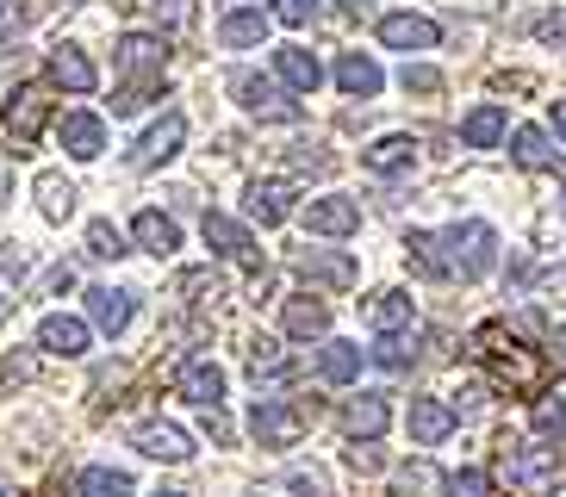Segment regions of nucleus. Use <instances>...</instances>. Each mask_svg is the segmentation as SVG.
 Here are the masks:
<instances>
[{
    "label": "nucleus",
    "mask_w": 566,
    "mask_h": 497,
    "mask_svg": "<svg viewBox=\"0 0 566 497\" xmlns=\"http://www.w3.org/2000/svg\"><path fill=\"white\" fill-rule=\"evenodd\" d=\"M473 361L485 367V380L511 398L548 392V355L530 348L523 336H511L504 324H480V330H473Z\"/></svg>",
    "instance_id": "f257e3e1"
},
{
    "label": "nucleus",
    "mask_w": 566,
    "mask_h": 497,
    "mask_svg": "<svg viewBox=\"0 0 566 497\" xmlns=\"http://www.w3.org/2000/svg\"><path fill=\"white\" fill-rule=\"evenodd\" d=\"M118 68H125V82H118V94H113V118L144 113V106L163 94L168 44L156 32H125V38H118Z\"/></svg>",
    "instance_id": "f03ea898"
},
{
    "label": "nucleus",
    "mask_w": 566,
    "mask_h": 497,
    "mask_svg": "<svg viewBox=\"0 0 566 497\" xmlns=\"http://www.w3.org/2000/svg\"><path fill=\"white\" fill-rule=\"evenodd\" d=\"M436 243L449 248V255H442V267H449V281L461 274V281L473 286V281H485V274L499 267V231H492L485 218H467V224H449V231L436 236Z\"/></svg>",
    "instance_id": "7ed1b4c3"
},
{
    "label": "nucleus",
    "mask_w": 566,
    "mask_h": 497,
    "mask_svg": "<svg viewBox=\"0 0 566 497\" xmlns=\"http://www.w3.org/2000/svg\"><path fill=\"white\" fill-rule=\"evenodd\" d=\"M56 99L44 82H19L13 94H7V113H0V125H7V137H13V156H25V149H38V137H44V125H51Z\"/></svg>",
    "instance_id": "20e7f679"
},
{
    "label": "nucleus",
    "mask_w": 566,
    "mask_h": 497,
    "mask_svg": "<svg viewBox=\"0 0 566 497\" xmlns=\"http://www.w3.org/2000/svg\"><path fill=\"white\" fill-rule=\"evenodd\" d=\"M317 416V404H293V398H255L250 411V435L262 447H293L305 435V423Z\"/></svg>",
    "instance_id": "39448f33"
},
{
    "label": "nucleus",
    "mask_w": 566,
    "mask_h": 497,
    "mask_svg": "<svg viewBox=\"0 0 566 497\" xmlns=\"http://www.w3.org/2000/svg\"><path fill=\"white\" fill-rule=\"evenodd\" d=\"M231 94H237V106H243V113L274 118V125H300V118H305L300 99H286V87L268 82V75H255V68H237V75H231Z\"/></svg>",
    "instance_id": "423d86ee"
},
{
    "label": "nucleus",
    "mask_w": 566,
    "mask_h": 497,
    "mask_svg": "<svg viewBox=\"0 0 566 497\" xmlns=\"http://www.w3.org/2000/svg\"><path fill=\"white\" fill-rule=\"evenodd\" d=\"M504 473H511L516 491H560L566 461H560V447L530 442V447H516V454H504Z\"/></svg>",
    "instance_id": "0eeeda50"
},
{
    "label": "nucleus",
    "mask_w": 566,
    "mask_h": 497,
    "mask_svg": "<svg viewBox=\"0 0 566 497\" xmlns=\"http://www.w3.org/2000/svg\"><path fill=\"white\" fill-rule=\"evenodd\" d=\"M206 248H212V255H224V262H237V267H250V274H262V243H255L250 231H243V224H237V218H224V212H206Z\"/></svg>",
    "instance_id": "6e6552de"
},
{
    "label": "nucleus",
    "mask_w": 566,
    "mask_h": 497,
    "mask_svg": "<svg viewBox=\"0 0 566 497\" xmlns=\"http://www.w3.org/2000/svg\"><path fill=\"white\" fill-rule=\"evenodd\" d=\"M181 144H187V118H181V113H163V118L150 125V131L137 137L132 168H137V175H150V168L175 162V156H181Z\"/></svg>",
    "instance_id": "1a4fd4ad"
},
{
    "label": "nucleus",
    "mask_w": 566,
    "mask_h": 497,
    "mask_svg": "<svg viewBox=\"0 0 566 497\" xmlns=\"http://www.w3.org/2000/svg\"><path fill=\"white\" fill-rule=\"evenodd\" d=\"M454 404H442V398H411V411H405V430H411L417 447H442L454 435Z\"/></svg>",
    "instance_id": "9d476101"
},
{
    "label": "nucleus",
    "mask_w": 566,
    "mask_h": 497,
    "mask_svg": "<svg viewBox=\"0 0 566 497\" xmlns=\"http://www.w3.org/2000/svg\"><path fill=\"white\" fill-rule=\"evenodd\" d=\"M305 231H312V236H355V231H361V205L343 199V193H324V199L305 205Z\"/></svg>",
    "instance_id": "9b49d317"
},
{
    "label": "nucleus",
    "mask_w": 566,
    "mask_h": 497,
    "mask_svg": "<svg viewBox=\"0 0 566 497\" xmlns=\"http://www.w3.org/2000/svg\"><path fill=\"white\" fill-rule=\"evenodd\" d=\"M293 181H250L243 187V205H250V218L262 224V231H274V224H286L293 218Z\"/></svg>",
    "instance_id": "f8f14e48"
},
{
    "label": "nucleus",
    "mask_w": 566,
    "mask_h": 497,
    "mask_svg": "<svg viewBox=\"0 0 566 497\" xmlns=\"http://www.w3.org/2000/svg\"><path fill=\"white\" fill-rule=\"evenodd\" d=\"M132 447L137 454H150V461H187V454H193V435L181 430V423H137L132 430Z\"/></svg>",
    "instance_id": "ddd939ff"
},
{
    "label": "nucleus",
    "mask_w": 566,
    "mask_h": 497,
    "mask_svg": "<svg viewBox=\"0 0 566 497\" xmlns=\"http://www.w3.org/2000/svg\"><path fill=\"white\" fill-rule=\"evenodd\" d=\"M51 82L69 87V94H94V87H101V68H94V56H87L82 44H56L51 50Z\"/></svg>",
    "instance_id": "4468645a"
},
{
    "label": "nucleus",
    "mask_w": 566,
    "mask_h": 497,
    "mask_svg": "<svg viewBox=\"0 0 566 497\" xmlns=\"http://www.w3.org/2000/svg\"><path fill=\"white\" fill-rule=\"evenodd\" d=\"M87 317H44V324H38V348H44V355H56V361H75V355H87Z\"/></svg>",
    "instance_id": "2eb2a0df"
},
{
    "label": "nucleus",
    "mask_w": 566,
    "mask_h": 497,
    "mask_svg": "<svg viewBox=\"0 0 566 497\" xmlns=\"http://www.w3.org/2000/svg\"><path fill=\"white\" fill-rule=\"evenodd\" d=\"M274 75L286 82V94H317L324 87V63L305 44H281L274 50Z\"/></svg>",
    "instance_id": "dca6fc26"
},
{
    "label": "nucleus",
    "mask_w": 566,
    "mask_h": 497,
    "mask_svg": "<svg viewBox=\"0 0 566 497\" xmlns=\"http://www.w3.org/2000/svg\"><path fill=\"white\" fill-rule=\"evenodd\" d=\"M436 19H423V13H386L380 19V44L386 50H405V56H411V50H436Z\"/></svg>",
    "instance_id": "f3484780"
},
{
    "label": "nucleus",
    "mask_w": 566,
    "mask_h": 497,
    "mask_svg": "<svg viewBox=\"0 0 566 497\" xmlns=\"http://www.w3.org/2000/svg\"><path fill=\"white\" fill-rule=\"evenodd\" d=\"M181 398L200 404V411H218V404H224V367L206 361V355H193V361L181 367Z\"/></svg>",
    "instance_id": "a211bd4d"
},
{
    "label": "nucleus",
    "mask_w": 566,
    "mask_h": 497,
    "mask_svg": "<svg viewBox=\"0 0 566 497\" xmlns=\"http://www.w3.org/2000/svg\"><path fill=\"white\" fill-rule=\"evenodd\" d=\"M361 168L367 175H380V181H399V175L417 168V144L411 137H380V144L361 149Z\"/></svg>",
    "instance_id": "6ab92c4d"
},
{
    "label": "nucleus",
    "mask_w": 566,
    "mask_h": 497,
    "mask_svg": "<svg viewBox=\"0 0 566 497\" xmlns=\"http://www.w3.org/2000/svg\"><path fill=\"white\" fill-rule=\"evenodd\" d=\"M56 131H63V149L75 156V162H94V156L106 149V118L101 113H63Z\"/></svg>",
    "instance_id": "aec40b11"
},
{
    "label": "nucleus",
    "mask_w": 566,
    "mask_h": 497,
    "mask_svg": "<svg viewBox=\"0 0 566 497\" xmlns=\"http://www.w3.org/2000/svg\"><path fill=\"white\" fill-rule=\"evenodd\" d=\"M361 361H367L361 342H336V336H324V348H317V380L324 385H349V380H361Z\"/></svg>",
    "instance_id": "412c9836"
},
{
    "label": "nucleus",
    "mask_w": 566,
    "mask_h": 497,
    "mask_svg": "<svg viewBox=\"0 0 566 497\" xmlns=\"http://www.w3.org/2000/svg\"><path fill=\"white\" fill-rule=\"evenodd\" d=\"M137 293H118V286H87V324L94 330H106V336H118L125 324H132V305Z\"/></svg>",
    "instance_id": "4be33fe9"
},
{
    "label": "nucleus",
    "mask_w": 566,
    "mask_h": 497,
    "mask_svg": "<svg viewBox=\"0 0 566 497\" xmlns=\"http://www.w3.org/2000/svg\"><path fill=\"white\" fill-rule=\"evenodd\" d=\"M386 423H392V404H386L380 392L349 398V411H343V430H349L355 442H380V435H386Z\"/></svg>",
    "instance_id": "5701e85b"
},
{
    "label": "nucleus",
    "mask_w": 566,
    "mask_h": 497,
    "mask_svg": "<svg viewBox=\"0 0 566 497\" xmlns=\"http://www.w3.org/2000/svg\"><path fill=\"white\" fill-rule=\"evenodd\" d=\"M132 243L144 248V255H156V262H163V255H175V248H181V224H175V218H163L150 205V212L132 218Z\"/></svg>",
    "instance_id": "b1692460"
},
{
    "label": "nucleus",
    "mask_w": 566,
    "mask_h": 497,
    "mask_svg": "<svg viewBox=\"0 0 566 497\" xmlns=\"http://www.w3.org/2000/svg\"><path fill=\"white\" fill-rule=\"evenodd\" d=\"M504 131H511V113H504L499 99H485V106H473V113L461 118V137L467 149H499Z\"/></svg>",
    "instance_id": "393cba45"
},
{
    "label": "nucleus",
    "mask_w": 566,
    "mask_h": 497,
    "mask_svg": "<svg viewBox=\"0 0 566 497\" xmlns=\"http://www.w3.org/2000/svg\"><path fill=\"white\" fill-rule=\"evenodd\" d=\"M504 137H511V156L523 168H535V175L560 168V149H554V137L542 131V125H516V131H504Z\"/></svg>",
    "instance_id": "a878e982"
},
{
    "label": "nucleus",
    "mask_w": 566,
    "mask_h": 497,
    "mask_svg": "<svg viewBox=\"0 0 566 497\" xmlns=\"http://www.w3.org/2000/svg\"><path fill=\"white\" fill-rule=\"evenodd\" d=\"M293 373H300V367H293V355H286L274 336H255V342H250V380L255 385H286Z\"/></svg>",
    "instance_id": "bb28decb"
},
{
    "label": "nucleus",
    "mask_w": 566,
    "mask_h": 497,
    "mask_svg": "<svg viewBox=\"0 0 566 497\" xmlns=\"http://www.w3.org/2000/svg\"><path fill=\"white\" fill-rule=\"evenodd\" d=\"M281 324H286V336L317 342V336H331V305H324V298H286V305H281Z\"/></svg>",
    "instance_id": "cd10ccee"
},
{
    "label": "nucleus",
    "mask_w": 566,
    "mask_h": 497,
    "mask_svg": "<svg viewBox=\"0 0 566 497\" xmlns=\"http://www.w3.org/2000/svg\"><path fill=\"white\" fill-rule=\"evenodd\" d=\"M300 274H305V281H317V286H355V281H361L355 255H331V248H305Z\"/></svg>",
    "instance_id": "c85d7f7f"
},
{
    "label": "nucleus",
    "mask_w": 566,
    "mask_h": 497,
    "mask_svg": "<svg viewBox=\"0 0 566 497\" xmlns=\"http://www.w3.org/2000/svg\"><path fill=\"white\" fill-rule=\"evenodd\" d=\"M336 87H343L349 99H374V94L386 87V75H380V63H374V56H361V50H349V56L336 63Z\"/></svg>",
    "instance_id": "c756f323"
},
{
    "label": "nucleus",
    "mask_w": 566,
    "mask_h": 497,
    "mask_svg": "<svg viewBox=\"0 0 566 497\" xmlns=\"http://www.w3.org/2000/svg\"><path fill=\"white\" fill-rule=\"evenodd\" d=\"M367 324H374V330H411L417 298L399 293V286H386V293H374V305H367Z\"/></svg>",
    "instance_id": "7c9ffc66"
},
{
    "label": "nucleus",
    "mask_w": 566,
    "mask_h": 497,
    "mask_svg": "<svg viewBox=\"0 0 566 497\" xmlns=\"http://www.w3.org/2000/svg\"><path fill=\"white\" fill-rule=\"evenodd\" d=\"M218 38H224L231 50H255L268 38V13H262V7H231L224 25H218Z\"/></svg>",
    "instance_id": "2f4dec72"
},
{
    "label": "nucleus",
    "mask_w": 566,
    "mask_h": 497,
    "mask_svg": "<svg viewBox=\"0 0 566 497\" xmlns=\"http://www.w3.org/2000/svg\"><path fill=\"white\" fill-rule=\"evenodd\" d=\"M255 497H331V479H324L317 466H293V473H281V479H268Z\"/></svg>",
    "instance_id": "473e14b6"
},
{
    "label": "nucleus",
    "mask_w": 566,
    "mask_h": 497,
    "mask_svg": "<svg viewBox=\"0 0 566 497\" xmlns=\"http://www.w3.org/2000/svg\"><path fill=\"white\" fill-rule=\"evenodd\" d=\"M405 262H411L423 281H449V267H442V243H436L430 231H411V236H405Z\"/></svg>",
    "instance_id": "72a5a7b5"
},
{
    "label": "nucleus",
    "mask_w": 566,
    "mask_h": 497,
    "mask_svg": "<svg viewBox=\"0 0 566 497\" xmlns=\"http://www.w3.org/2000/svg\"><path fill=\"white\" fill-rule=\"evenodd\" d=\"M38 212L51 218V224H63V218L75 212V181H63V175H38Z\"/></svg>",
    "instance_id": "f704fd0d"
},
{
    "label": "nucleus",
    "mask_w": 566,
    "mask_h": 497,
    "mask_svg": "<svg viewBox=\"0 0 566 497\" xmlns=\"http://www.w3.org/2000/svg\"><path fill=\"white\" fill-rule=\"evenodd\" d=\"M367 361H380L386 373H411V361H417V342H411V336H399V330H380V342L367 348Z\"/></svg>",
    "instance_id": "c9c22d12"
},
{
    "label": "nucleus",
    "mask_w": 566,
    "mask_h": 497,
    "mask_svg": "<svg viewBox=\"0 0 566 497\" xmlns=\"http://www.w3.org/2000/svg\"><path fill=\"white\" fill-rule=\"evenodd\" d=\"M132 473H113V466H87L82 479H75V497H132Z\"/></svg>",
    "instance_id": "e433bc0d"
},
{
    "label": "nucleus",
    "mask_w": 566,
    "mask_h": 497,
    "mask_svg": "<svg viewBox=\"0 0 566 497\" xmlns=\"http://www.w3.org/2000/svg\"><path fill=\"white\" fill-rule=\"evenodd\" d=\"M87 255H94V262H118V255H132V248H125V231H118L113 218H94V224H87Z\"/></svg>",
    "instance_id": "4c0bfd02"
},
{
    "label": "nucleus",
    "mask_w": 566,
    "mask_h": 497,
    "mask_svg": "<svg viewBox=\"0 0 566 497\" xmlns=\"http://www.w3.org/2000/svg\"><path fill=\"white\" fill-rule=\"evenodd\" d=\"M442 491H449V497H492V473L461 466V473H449V479H442Z\"/></svg>",
    "instance_id": "58836bf2"
},
{
    "label": "nucleus",
    "mask_w": 566,
    "mask_h": 497,
    "mask_svg": "<svg viewBox=\"0 0 566 497\" xmlns=\"http://www.w3.org/2000/svg\"><path fill=\"white\" fill-rule=\"evenodd\" d=\"M181 293L193 298V305H218V298H224V286H218V274H206V267H187Z\"/></svg>",
    "instance_id": "ea45409f"
},
{
    "label": "nucleus",
    "mask_w": 566,
    "mask_h": 497,
    "mask_svg": "<svg viewBox=\"0 0 566 497\" xmlns=\"http://www.w3.org/2000/svg\"><path fill=\"white\" fill-rule=\"evenodd\" d=\"M399 87H405V94H442V68L405 63V68H399Z\"/></svg>",
    "instance_id": "a19ab883"
},
{
    "label": "nucleus",
    "mask_w": 566,
    "mask_h": 497,
    "mask_svg": "<svg viewBox=\"0 0 566 497\" xmlns=\"http://www.w3.org/2000/svg\"><path fill=\"white\" fill-rule=\"evenodd\" d=\"M535 430H542V435H566V398L535 392Z\"/></svg>",
    "instance_id": "79ce46f5"
},
{
    "label": "nucleus",
    "mask_w": 566,
    "mask_h": 497,
    "mask_svg": "<svg viewBox=\"0 0 566 497\" xmlns=\"http://www.w3.org/2000/svg\"><path fill=\"white\" fill-rule=\"evenodd\" d=\"M268 19H281V25H312L317 0H274V13H268Z\"/></svg>",
    "instance_id": "37998d69"
},
{
    "label": "nucleus",
    "mask_w": 566,
    "mask_h": 497,
    "mask_svg": "<svg viewBox=\"0 0 566 497\" xmlns=\"http://www.w3.org/2000/svg\"><path fill=\"white\" fill-rule=\"evenodd\" d=\"M535 38H542L548 50H566V13H542L535 19Z\"/></svg>",
    "instance_id": "c03bdc74"
},
{
    "label": "nucleus",
    "mask_w": 566,
    "mask_h": 497,
    "mask_svg": "<svg viewBox=\"0 0 566 497\" xmlns=\"http://www.w3.org/2000/svg\"><path fill=\"white\" fill-rule=\"evenodd\" d=\"M19 25H25V7L19 0H0V38H13Z\"/></svg>",
    "instance_id": "a18cd8bd"
},
{
    "label": "nucleus",
    "mask_w": 566,
    "mask_h": 497,
    "mask_svg": "<svg viewBox=\"0 0 566 497\" xmlns=\"http://www.w3.org/2000/svg\"><path fill=\"white\" fill-rule=\"evenodd\" d=\"M349 461L361 466V473H374V466H380V447H374V442H355V447H349Z\"/></svg>",
    "instance_id": "49530a36"
},
{
    "label": "nucleus",
    "mask_w": 566,
    "mask_h": 497,
    "mask_svg": "<svg viewBox=\"0 0 566 497\" xmlns=\"http://www.w3.org/2000/svg\"><path fill=\"white\" fill-rule=\"evenodd\" d=\"M206 435H212V442H231V423H224V404H218V411H206Z\"/></svg>",
    "instance_id": "de8ad7c7"
},
{
    "label": "nucleus",
    "mask_w": 566,
    "mask_h": 497,
    "mask_svg": "<svg viewBox=\"0 0 566 497\" xmlns=\"http://www.w3.org/2000/svg\"><path fill=\"white\" fill-rule=\"evenodd\" d=\"M423 491V473H399V485H392V497H417Z\"/></svg>",
    "instance_id": "09e8293b"
},
{
    "label": "nucleus",
    "mask_w": 566,
    "mask_h": 497,
    "mask_svg": "<svg viewBox=\"0 0 566 497\" xmlns=\"http://www.w3.org/2000/svg\"><path fill=\"white\" fill-rule=\"evenodd\" d=\"M44 286H51V293H69V286H75V267H51V281Z\"/></svg>",
    "instance_id": "8fccbe9b"
},
{
    "label": "nucleus",
    "mask_w": 566,
    "mask_h": 497,
    "mask_svg": "<svg viewBox=\"0 0 566 497\" xmlns=\"http://www.w3.org/2000/svg\"><path fill=\"white\" fill-rule=\"evenodd\" d=\"M0 274H13V281L25 274V262H19V248H0Z\"/></svg>",
    "instance_id": "3c124183"
},
{
    "label": "nucleus",
    "mask_w": 566,
    "mask_h": 497,
    "mask_svg": "<svg viewBox=\"0 0 566 497\" xmlns=\"http://www.w3.org/2000/svg\"><path fill=\"white\" fill-rule=\"evenodd\" d=\"M554 367H560V373H566V324H560V330H554Z\"/></svg>",
    "instance_id": "603ef678"
},
{
    "label": "nucleus",
    "mask_w": 566,
    "mask_h": 497,
    "mask_svg": "<svg viewBox=\"0 0 566 497\" xmlns=\"http://www.w3.org/2000/svg\"><path fill=\"white\" fill-rule=\"evenodd\" d=\"M554 137L566 144V99H554Z\"/></svg>",
    "instance_id": "864d4df0"
},
{
    "label": "nucleus",
    "mask_w": 566,
    "mask_h": 497,
    "mask_svg": "<svg viewBox=\"0 0 566 497\" xmlns=\"http://www.w3.org/2000/svg\"><path fill=\"white\" fill-rule=\"evenodd\" d=\"M7 181H13V175H7V162H0V199H7Z\"/></svg>",
    "instance_id": "5fc2aeb1"
},
{
    "label": "nucleus",
    "mask_w": 566,
    "mask_h": 497,
    "mask_svg": "<svg viewBox=\"0 0 566 497\" xmlns=\"http://www.w3.org/2000/svg\"><path fill=\"white\" fill-rule=\"evenodd\" d=\"M163 497H187V491H163Z\"/></svg>",
    "instance_id": "6e6d98bb"
},
{
    "label": "nucleus",
    "mask_w": 566,
    "mask_h": 497,
    "mask_svg": "<svg viewBox=\"0 0 566 497\" xmlns=\"http://www.w3.org/2000/svg\"><path fill=\"white\" fill-rule=\"evenodd\" d=\"M560 212H566V193H560Z\"/></svg>",
    "instance_id": "4d7b16f0"
}]
</instances>
